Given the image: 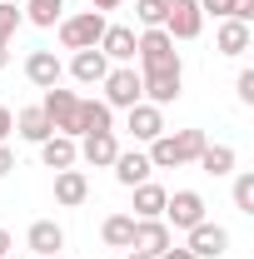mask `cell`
<instances>
[{
  "label": "cell",
  "mask_w": 254,
  "mask_h": 259,
  "mask_svg": "<svg viewBox=\"0 0 254 259\" xmlns=\"http://www.w3.org/2000/svg\"><path fill=\"white\" fill-rule=\"evenodd\" d=\"M204 150V130H175V135H159L150 140V164L155 169H180V164H194Z\"/></svg>",
  "instance_id": "1"
},
{
  "label": "cell",
  "mask_w": 254,
  "mask_h": 259,
  "mask_svg": "<svg viewBox=\"0 0 254 259\" xmlns=\"http://www.w3.org/2000/svg\"><path fill=\"white\" fill-rule=\"evenodd\" d=\"M135 60H140V75H150V70H175L180 55H175V40L164 30H145L135 35Z\"/></svg>",
  "instance_id": "2"
},
{
  "label": "cell",
  "mask_w": 254,
  "mask_h": 259,
  "mask_svg": "<svg viewBox=\"0 0 254 259\" xmlns=\"http://www.w3.org/2000/svg\"><path fill=\"white\" fill-rule=\"evenodd\" d=\"M105 15L100 10H80V15H70V20H60V45L65 50H95L100 35H105Z\"/></svg>",
  "instance_id": "3"
},
{
  "label": "cell",
  "mask_w": 254,
  "mask_h": 259,
  "mask_svg": "<svg viewBox=\"0 0 254 259\" xmlns=\"http://www.w3.org/2000/svg\"><path fill=\"white\" fill-rule=\"evenodd\" d=\"M100 85H105V105H110V110H130V105H140V100H145V85H140V70H135V65L110 70Z\"/></svg>",
  "instance_id": "4"
},
{
  "label": "cell",
  "mask_w": 254,
  "mask_h": 259,
  "mask_svg": "<svg viewBox=\"0 0 254 259\" xmlns=\"http://www.w3.org/2000/svg\"><path fill=\"white\" fill-rule=\"evenodd\" d=\"M159 30L170 40H194L204 30V15H199V0H164V25Z\"/></svg>",
  "instance_id": "5"
},
{
  "label": "cell",
  "mask_w": 254,
  "mask_h": 259,
  "mask_svg": "<svg viewBox=\"0 0 254 259\" xmlns=\"http://www.w3.org/2000/svg\"><path fill=\"white\" fill-rule=\"evenodd\" d=\"M40 110H45V120L55 135H70L75 140V110H80V95L75 90H60V85H50L45 100H40Z\"/></svg>",
  "instance_id": "6"
},
{
  "label": "cell",
  "mask_w": 254,
  "mask_h": 259,
  "mask_svg": "<svg viewBox=\"0 0 254 259\" xmlns=\"http://www.w3.org/2000/svg\"><path fill=\"white\" fill-rule=\"evenodd\" d=\"M170 229H194L199 220H204V194L199 190H175L170 199H164V214H159Z\"/></svg>",
  "instance_id": "7"
},
{
  "label": "cell",
  "mask_w": 254,
  "mask_h": 259,
  "mask_svg": "<svg viewBox=\"0 0 254 259\" xmlns=\"http://www.w3.org/2000/svg\"><path fill=\"white\" fill-rule=\"evenodd\" d=\"M140 85H145V100L150 105H175L180 100V85H185V65H175V70H150V75H140Z\"/></svg>",
  "instance_id": "8"
},
{
  "label": "cell",
  "mask_w": 254,
  "mask_h": 259,
  "mask_svg": "<svg viewBox=\"0 0 254 259\" xmlns=\"http://www.w3.org/2000/svg\"><path fill=\"white\" fill-rule=\"evenodd\" d=\"M185 234H190L185 249H190L194 259H220L224 249H229V229H224V225H209V220H199V225L185 229Z\"/></svg>",
  "instance_id": "9"
},
{
  "label": "cell",
  "mask_w": 254,
  "mask_h": 259,
  "mask_svg": "<svg viewBox=\"0 0 254 259\" xmlns=\"http://www.w3.org/2000/svg\"><path fill=\"white\" fill-rule=\"evenodd\" d=\"M105 130H115V110L105 100H80V110H75V140L80 135H105Z\"/></svg>",
  "instance_id": "10"
},
{
  "label": "cell",
  "mask_w": 254,
  "mask_h": 259,
  "mask_svg": "<svg viewBox=\"0 0 254 259\" xmlns=\"http://www.w3.org/2000/svg\"><path fill=\"white\" fill-rule=\"evenodd\" d=\"M130 135H135L140 145H150V140H159V135H164V115H159V105H150V100L130 105Z\"/></svg>",
  "instance_id": "11"
},
{
  "label": "cell",
  "mask_w": 254,
  "mask_h": 259,
  "mask_svg": "<svg viewBox=\"0 0 254 259\" xmlns=\"http://www.w3.org/2000/svg\"><path fill=\"white\" fill-rule=\"evenodd\" d=\"M175 244V234L164 220H135V239H130V249H140V254H159V249H170Z\"/></svg>",
  "instance_id": "12"
},
{
  "label": "cell",
  "mask_w": 254,
  "mask_h": 259,
  "mask_svg": "<svg viewBox=\"0 0 254 259\" xmlns=\"http://www.w3.org/2000/svg\"><path fill=\"white\" fill-rule=\"evenodd\" d=\"M110 169H115V180H120L125 190H135V185H145V180H150V169H155V164H150L145 150H120Z\"/></svg>",
  "instance_id": "13"
},
{
  "label": "cell",
  "mask_w": 254,
  "mask_h": 259,
  "mask_svg": "<svg viewBox=\"0 0 254 259\" xmlns=\"http://www.w3.org/2000/svg\"><path fill=\"white\" fill-rule=\"evenodd\" d=\"M65 65L55 50H30V60H25V80L30 85H40V90H50V85H60Z\"/></svg>",
  "instance_id": "14"
},
{
  "label": "cell",
  "mask_w": 254,
  "mask_h": 259,
  "mask_svg": "<svg viewBox=\"0 0 254 259\" xmlns=\"http://www.w3.org/2000/svg\"><path fill=\"white\" fill-rule=\"evenodd\" d=\"M120 155V140H115V130H105V135H80V160L105 169V164H115Z\"/></svg>",
  "instance_id": "15"
},
{
  "label": "cell",
  "mask_w": 254,
  "mask_h": 259,
  "mask_svg": "<svg viewBox=\"0 0 254 259\" xmlns=\"http://www.w3.org/2000/svg\"><path fill=\"white\" fill-rule=\"evenodd\" d=\"M85 199H90V180H85L80 169H55V204L75 209V204H85Z\"/></svg>",
  "instance_id": "16"
},
{
  "label": "cell",
  "mask_w": 254,
  "mask_h": 259,
  "mask_svg": "<svg viewBox=\"0 0 254 259\" xmlns=\"http://www.w3.org/2000/svg\"><path fill=\"white\" fill-rule=\"evenodd\" d=\"M100 55L130 65V60H135V30H130V25H105V35H100Z\"/></svg>",
  "instance_id": "17"
},
{
  "label": "cell",
  "mask_w": 254,
  "mask_h": 259,
  "mask_svg": "<svg viewBox=\"0 0 254 259\" xmlns=\"http://www.w3.org/2000/svg\"><path fill=\"white\" fill-rule=\"evenodd\" d=\"M254 45V30L244 20H220V30H215V50L220 55H244Z\"/></svg>",
  "instance_id": "18"
},
{
  "label": "cell",
  "mask_w": 254,
  "mask_h": 259,
  "mask_svg": "<svg viewBox=\"0 0 254 259\" xmlns=\"http://www.w3.org/2000/svg\"><path fill=\"white\" fill-rule=\"evenodd\" d=\"M40 160H45V169H75V160H80V145H75L70 135H50V140L40 145Z\"/></svg>",
  "instance_id": "19"
},
{
  "label": "cell",
  "mask_w": 254,
  "mask_h": 259,
  "mask_svg": "<svg viewBox=\"0 0 254 259\" xmlns=\"http://www.w3.org/2000/svg\"><path fill=\"white\" fill-rule=\"evenodd\" d=\"M70 75H75L80 85H100V80L110 75V60L100 55V45H95V50H75V60H70Z\"/></svg>",
  "instance_id": "20"
},
{
  "label": "cell",
  "mask_w": 254,
  "mask_h": 259,
  "mask_svg": "<svg viewBox=\"0 0 254 259\" xmlns=\"http://www.w3.org/2000/svg\"><path fill=\"white\" fill-rule=\"evenodd\" d=\"M25 244H30L35 254H60L65 249V229L55 225V220H35L30 234H25Z\"/></svg>",
  "instance_id": "21"
},
{
  "label": "cell",
  "mask_w": 254,
  "mask_h": 259,
  "mask_svg": "<svg viewBox=\"0 0 254 259\" xmlns=\"http://www.w3.org/2000/svg\"><path fill=\"white\" fill-rule=\"evenodd\" d=\"M15 135H20V140H30V145H45L55 130H50V120H45V110L30 105V110H20V115H15Z\"/></svg>",
  "instance_id": "22"
},
{
  "label": "cell",
  "mask_w": 254,
  "mask_h": 259,
  "mask_svg": "<svg viewBox=\"0 0 254 259\" xmlns=\"http://www.w3.org/2000/svg\"><path fill=\"white\" fill-rule=\"evenodd\" d=\"M164 199H170V190H159V185H135V220H159L164 214Z\"/></svg>",
  "instance_id": "23"
},
{
  "label": "cell",
  "mask_w": 254,
  "mask_h": 259,
  "mask_svg": "<svg viewBox=\"0 0 254 259\" xmlns=\"http://www.w3.org/2000/svg\"><path fill=\"white\" fill-rule=\"evenodd\" d=\"M199 169H204V175H215V180H220V175H229V169H234V145H209V140H204V150H199Z\"/></svg>",
  "instance_id": "24"
},
{
  "label": "cell",
  "mask_w": 254,
  "mask_h": 259,
  "mask_svg": "<svg viewBox=\"0 0 254 259\" xmlns=\"http://www.w3.org/2000/svg\"><path fill=\"white\" fill-rule=\"evenodd\" d=\"M100 239H105L110 249H130V239H135V214H110V220L100 225Z\"/></svg>",
  "instance_id": "25"
},
{
  "label": "cell",
  "mask_w": 254,
  "mask_h": 259,
  "mask_svg": "<svg viewBox=\"0 0 254 259\" xmlns=\"http://www.w3.org/2000/svg\"><path fill=\"white\" fill-rule=\"evenodd\" d=\"M60 10H65V0H25V20L40 25V30H50L60 20Z\"/></svg>",
  "instance_id": "26"
},
{
  "label": "cell",
  "mask_w": 254,
  "mask_h": 259,
  "mask_svg": "<svg viewBox=\"0 0 254 259\" xmlns=\"http://www.w3.org/2000/svg\"><path fill=\"white\" fill-rule=\"evenodd\" d=\"M135 20L145 30H159L164 25V0H135Z\"/></svg>",
  "instance_id": "27"
},
{
  "label": "cell",
  "mask_w": 254,
  "mask_h": 259,
  "mask_svg": "<svg viewBox=\"0 0 254 259\" xmlns=\"http://www.w3.org/2000/svg\"><path fill=\"white\" fill-rule=\"evenodd\" d=\"M234 209H239V214H254V175L249 169L234 180Z\"/></svg>",
  "instance_id": "28"
},
{
  "label": "cell",
  "mask_w": 254,
  "mask_h": 259,
  "mask_svg": "<svg viewBox=\"0 0 254 259\" xmlns=\"http://www.w3.org/2000/svg\"><path fill=\"white\" fill-rule=\"evenodd\" d=\"M20 20H25V10H15V5L0 0V40H5V45H10V35L20 30Z\"/></svg>",
  "instance_id": "29"
},
{
  "label": "cell",
  "mask_w": 254,
  "mask_h": 259,
  "mask_svg": "<svg viewBox=\"0 0 254 259\" xmlns=\"http://www.w3.org/2000/svg\"><path fill=\"white\" fill-rule=\"evenodd\" d=\"M234 95H239V105H254V70H239V80H234Z\"/></svg>",
  "instance_id": "30"
},
{
  "label": "cell",
  "mask_w": 254,
  "mask_h": 259,
  "mask_svg": "<svg viewBox=\"0 0 254 259\" xmlns=\"http://www.w3.org/2000/svg\"><path fill=\"white\" fill-rule=\"evenodd\" d=\"M234 0H199V15H215V20H229Z\"/></svg>",
  "instance_id": "31"
},
{
  "label": "cell",
  "mask_w": 254,
  "mask_h": 259,
  "mask_svg": "<svg viewBox=\"0 0 254 259\" xmlns=\"http://www.w3.org/2000/svg\"><path fill=\"white\" fill-rule=\"evenodd\" d=\"M229 20H244V25H249V20H254V0H234V10H229Z\"/></svg>",
  "instance_id": "32"
},
{
  "label": "cell",
  "mask_w": 254,
  "mask_h": 259,
  "mask_svg": "<svg viewBox=\"0 0 254 259\" xmlns=\"http://www.w3.org/2000/svg\"><path fill=\"white\" fill-rule=\"evenodd\" d=\"M10 130H15V115H10V110H5V105H0V145H5V140H10Z\"/></svg>",
  "instance_id": "33"
},
{
  "label": "cell",
  "mask_w": 254,
  "mask_h": 259,
  "mask_svg": "<svg viewBox=\"0 0 254 259\" xmlns=\"http://www.w3.org/2000/svg\"><path fill=\"white\" fill-rule=\"evenodd\" d=\"M10 169H15V155H10V145H0V180H5Z\"/></svg>",
  "instance_id": "34"
},
{
  "label": "cell",
  "mask_w": 254,
  "mask_h": 259,
  "mask_svg": "<svg viewBox=\"0 0 254 259\" xmlns=\"http://www.w3.org/2000/svg\"><path fill=\"white\" fill-rule=\"evenodd\" d=\"M155 259H194V254H190V249H175V244H170V249H159Z\"/></svg>",
  "instance_id": "35"
},
{
  "label": "cell",
  "mask_w": 254,
  "mask_h": 259,
  "mask_svg": "<svg viewBox=\"0 0 254 259\" xmlns=\"http://www.w3.org/2000/svg\"><path fill=\"white\" fill-rule=\"evenodd\" d=\"M115 5H120V0H95L90 10H100V15H105V10H115Z\"/></svg>",
  "instance_id": "36"
},
{
  "label": "cell",
  "mask_w": 254,
  "mask_h": 259,
  "mask_svg": "<svg viewBox=\"0 0 254 259\" xmlns=\"http://www.w3.org/2000/svg\"><path fill=\"white\" fill-rule=\"evenodd\" d=\"M0 254H10V229H0Z\"/></svg>",
  "instance_id": "37"
},
{
  "label": "cell",
  "mask_w": 254,
  "mask_h": 259,
  "mask_svg": "<svg viewBox=\"0 0 254 259\" xmlns=\"http://www.w3.org/2000/svg\"><path fill=\"white\" fill-rule=\"evenodd\" d=\"M5 65H10V45L0 40V70H5Z\"/></svg>",
  "instance_id": "38"
},
{
  "label": "cell",
  "mask_w": 254,
  "mask_h": 259,
  "mask_svg": "<svg viewBox=\"0 0 254 259\" xmlns=\"http://www.w3.org/2000/svg\"><path fill=\"white\" fill-rule=\"evenodd\" d=\"M125 259H155V254H140V249H130V254Z\"/></svg>",
  "instance_id": "39"
},
{
  "label": "cell",
  "mask_w": 254,
  "mask_h": 259,
  "mask_svg": "<svg viewBox=\"0 0 254 259\" xmlns=\"http://www.w3.org/2000/svg\"><path fill=\"white\" fill-rule=\"evenodd\" d=\"M35 259H60V254H35Z\"/></svg>",
  "instance_id": "40"
},
{
  "label": "cell",
  "mask_w": 254,
  "mask_h": 259,
  "mask_svg": "<svg viewBox=\"0 0 254 259\" xmlns=\"http://www.w3.org/2000/svg\"><path fill=\"white\" fill-rule=\"evenodd\" d=\"M0 259H10V254H0Z\"/></svg>",
  "instance_id": "41"
}]
</instances>
